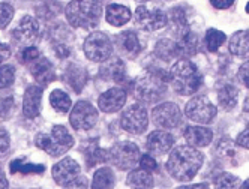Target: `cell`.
<instances>
[{"mask_svg": "<svg viewBox=\"0 0 249 189\" xmlns=\"http://www.w3.org/2000/svg\"><path fill=\"white\" fill-rule=\"evenodd\" d=\"M9 56H11V48L6 44L0 42V63L5 62L6 59H9Z\"/></svg>", "mask_w": 249, "mask_h": 189, "instance_id": "bcb514c9", "label": "cell"}, {"mask_svg": "<svg viewBox=\"0 0 249 189\" xmlns=\"http://www.w3.org/2000/svg\"><path fill=\"white\" fill-rule=\"evenodd\" d=\"M66 81L75 92H80L87 81V74L81 66L69 65L66 69Z\"/></svg>", "mask_w": 249, "mask_h": 189, "instance_id": "484cf974", "label": "cell"}, {"mask_svg": "<svg viewBox=\"0 0 249 189\" xmlns=\"http://www.w3.org/2000/svg\"><path fill=\"white\" fill-rule=\"evenodd\" d=\"M39 38V23L30 15H24L18 26L12 30V41L21 45V48L30 47Z\"/></svg>", "mask_w": 249, "mask_h": 189, "instance_id": "4fadbf2b", "label": "cell"}, {"mask_svg": "<svg viewBox=\"0 0 249 189\" xmlns=\"http://www.w3.org/2000/svg\"><path fill=\"white\" fill-rule=\"evenodd\" d=\"M102 11L99 0H71L65 8V15L72 27L93 29L102 18Z\"/></svg>", "mask_w": 249, "mask_h": 189, "instance_id": "7a4b0ae2", "label": "cell"}, {"mask_svg": "<svg viewBox=\"0 0 249 189\" xmlns=\"http://www.w3.org/2000/svg\"><path fill=\"white\" fill-rule=\"evenodd\" d=\"M69 122L74 129L89 131L98 122V111L89 101H78L71 111Z\"/></svg>", "mask_w": 249, "mask_h": 189, "instance_id": "30bf717a", "label": "cell"}, {"mask_svg": "<svg viewBox=\"0 0 249 189\" xmlns=\"http://www.w3.org/2000/svg\"><path fill=\"white\" fill-rule=\"evenodd\" d=\"M240 189H249V179H248V180H245V183H242V185H240Z\"/></svg>", "mask_w": 249, "mask_h": 189, "instance_id": "f907efd6", "label": "cell"}, {"mask_svg": "<svg viewBox=\"0 0 249 189\" xmlns=\"http://www.w3.org/2000/svg\"><path fill=\"white\" fill-rule=\"evenodd\" d=\"M203 161L204 156L197 147L179 146L171 152L167 161V170L176 180L189 182L200 171Z\"/></svg>", "mask_w": 249, "mask_h": 189, "instance_id": "6da1fadb", "label": "cell"}, {"mask_svg": "<svg viewBox=\"0 0 249 189\" xmlns=\"http://www.w3.org/2000/svg\"><path fill=\"white\" fill-rule=\"evenodd\" d=\"M170 81L173 84V90L179 95L188 96L197 93L203 83V77L198 68L192 62L182 59L176 62L170 69Z\"/></svg>", "mask_w": 249, "mask_h": 189, "instance_id": "3957f363", "label": "cell"}, {"mask_svg": "<svg viewBox=\"0 0 249 189\" xmlns=\"http://www.w3.org/2000/svg\"><path fill=\"white\" fill-rule=\"evenodd\" d=\"M167 81L164 77L155 72H147L135 83V98L143 104H155L164 96Z\"/></svg>", "mask_w": 249, "mask_h": 189, "instance_id": "5b68a950", "label": "cell"}, {"mask_svg": "<svg viewBox=\"0 0 249 189\" xmlns=\"http://www.w3.org/2000/svg\"><path fill=\"white\" fill-rule=\"evenodd\" d=\"M246 12L249 14V2H248V5H246Z\"/></svg>", "mask_w": 249, "mask_h": 189, "instance_id": "f5cc1de1", "label": "cell"}, {"mask_svg": "<svg viewBox=\"0 0 249 189\" xmlns=\"http://www.w3.org/2000/svg\"><path fill=\"white\" fill-rule=\"evenodd\" d=\"M237 98H239V90L236 86L233 84H222L219 90H218V101L219 105L225 110L230 111L233 110L237 104Z\"/></svg>", "mask_w": 249, "mask_h": 189, "instance_id": "cb8c5ba5", "label": "cell"}, {"mask_svg": "<svg viewBox=\"0 0 249 189\" xmlns=\"http://www.w3.org/2000/svg\"><path fill=\"white\" fill-rule=\"evenodd\" d=\"M35 144L47 152L50 156H62L74 146V138L65 126L56 125L53 126L51 134H38L35 138Z\"/></svg>", "mask_w": 249, "mask_h": 189, "instance_id": "277c9868", "label": "cell"}, {"mask_svg": "<svg viewBox=\"0 0 249 189\" xmlns=\"http://www.w3.org/2000/svg\"><path fill=\"white\" fill-rule=\"evenodd\" d=\"M183 137L192 147H206L213 140V132L204 126H186Z\"/></svg>", "mask_w": 249, "mask_h": 189, "instance_id": "ffe728a7", "label": "cell"}, {"mask_svg": "<svg viewBox=\"0 0 249 189\" xmlns=\"http://www.w3.org/2000/svg\"><path fill=\"white\" fill-rule=\"evenodd\" d=\"M63 9V6L59 2H51V0H47L41 6L36 8V15L39 17L41 20H51L54 18L57 14H60Z\"/></svg>", "mask_w": 249, "mask_h": 189, "instance_id": "4dcf8cb0", "label": "cell"}, {"mask_svg": "<svg viewBox=\"0 0 249 189\" xmlns=\"http://www.w3.org/2000/svg\"><path fill=\"white\" fill-rule=\"evenodd\" d=\"M177 189H210L207 183H198V185H188V186H180Z\"/></svg>", "mask_w": 249, "mask_h": 189, "instance_id": "7dc6e473", "label": "cell"}, {"mask_svg": "<svg viewBox=\"0 0 249 189\" xmlns=\"http://www.w3.org/2000/svg\"><path fill=\"white\" fill-rule=\"evenodd\" d=\"M41 102H42V89L39 86H30L27 87L23 99V113L27 119L38 117L41 113Z\"/></svg>", "mask_w": 249, "mask_h": 189, "instance_id": "ac0fdd59", "label": "cell"}, {"mask_svg": "<svg viewBox=\"0 0 249 189\" xmlns=\"http://www.w3.org/2000/svg\"><path fill=\"white\" fill-rule=\"evenodd\" d=\"M131 189H152L153 188V177L146 170H135L128 176L126 180Z\"/></svg>", "mask_w": 249, "mask_h": 189, "instance_id": "d4e9b609", "label": "cell"}, {"mask_svg": "<svg viewBox=\"0 0 249 189\" xmlns=\"http://www.w3.org/2000/svg\"><path fill=\"white\" fill-rule=\"evenodd\" d=\"M114 188V173L108 167L99 168L92 182V189H113Z\"/></svg>", "mask_w": 249, "mask_h": 189, "instance_id": "4316f807", "label": "cell"}, {"mask_svg": "<svg viewBox=\"0 0 249 189\" xmlns=\"http://www.w3.org/2000/svg\"><path fill=\"white\" fill-rule=\"evenodd\" d=\"M140 165H141V168H143V170L149 171V173H152V171H156L158 170L156 161L150 156L149 153L147 155H143V156L140 158Z\"/></svg>", "mask_w": 249, "mask_h": 189, "instance_id": "f35d334b", "label": "cell"}, {"mask_svg": "<svg viewBox=\"0 0 249 189\" xmlns=\"http://www.w3.org/2000/svg\"><path fill=\"white\" fill-rule=\"evenodd\" d=\"M108 159H110V152L99 149V147L89 150L87 155H86V164L89 167H95V165H98L101 162H107Z\"/></svg>", "mask_w": 249, "mask_h": 189, "instance_id": "836d02e7", "label": "cell"}, {"mask_svg": "<svg viewBox=\"0 0 249 189\" xmlns=\"http://www.w3.org/2000/svg\"><path fill=\"white\" fill-rule=\"evenodd\" d=\"M114 44L117 47V50L123 56H126L129 59H134L140 54L141 51V44L140 39L137 36V33L132 30H126L122 32L114 38Z\"/></svg>", "mask_w": 249, "mask_h": 189, "instance_id": "2e32d148", "label": "cell"}, {"mask_svg": "<svg viewBox=\"0 0 249 189\" xmlns=\"http://www.w3.org/2000/svg\"><path fill=\"white\" fill-rule=\"evenodd\" d=\"M84 54L92 62H105L113 54V41L104 32H93L84 41Z\"/></svg>", "mask_w": 249, "mask_h": 189, "instance_id": "8992f818", "label": "cell"}, {"mask_svg": "<svg viewBox=\"0 0 249 189\" xmlns=\"http://www.w3.org/2000/svg\"><path fill=\"white\" fill-rule=\"evenodd\" d=\"M152 119H153V123L158 128L173 129L180 125L182 111L176 104H173V102H164V104L153 108Z\"/></svg>", "mask_w": 249, "mask_h": 189, "instance_id": "8fae6325", "label": "cell"}, {"mask_svg": "<svg viewBox=\"0 0 249 189\" xmlns=\"http://www.w3.org/2000/svg\"><path fill=\"white\" fill-rule=\"evenodd\" d=\"M243 111H246V113H249V96L245 99V102H243Z\"/></svg>", "mask_w": 249, "mask_h": 189, "instance_id": "681fc988", "label": "cell"}, {"mask_svg": "<svg viewBox=\"0 0 249 189\" xmlns=\"http://www.w3.org/2000/svg\"><path fill=\"white\" fill-rule=\"evenodd\" d=\"M135 23L141 30L155 32L167 26L168 15L161 9H147L146 6H138L135 11Z\"/></svg>", "mask_w": 249, "mask_h": 189, "instance_id": "7c38bea8", "label": "cell"}, {"mask_svg": "<svg viewBox=\"0 0 249 189\" xmlns=\"http://www.w3.org/2000/svg\"><path fill=\"white\" fill-rule=\"evenodd\" d=\"M32 75L33 78L36 80L39 84L42 86H47L50 84L53 80L56 78L54 75V68H53V63L45 59V57H39L35 62H32Z\"/></svg>", "mask_w": 249, "mask_h": 189, "instance_id": "44dd1931", "label": "cell"}, {"mask_svg": "<svg viewBox=\"0 0 249 189\" xmlns=\"http://www.w3.org/2000/svg\"><path fill=\"white\" fill-rule=\"evenodd\" d=\"M239 80L245 84V87L249 89V60L245 62L240 68H239V74H237Z\"/></svg>", "mask_w": 249, "mask_h": 189, "instance_id": "7bdbcfd3", "label": "cell"}, {"mask_svg": "<svg viewBox=\"0 0 249 189\" xmlns=\"http://www.w3.org/2000/svg\"><path fill=\"white\" fill-rule=\"evenodd\" d=\"M80 165L75 159L72 158H65L60 162H57L54 167H53V179L54 182L60 186H65L66 183H69L71 180H74L80 176Z\"/></svg>", "mask_w": 249, "mask_h": 189, "instance_id": "5bb4252c", "label": "cell"}, {"mask_svg": "<svg viewBox=\"0 0 249 189\" xmlns=\"http://www.w3.org/2000/svg\"><path fill=\"white\" fill-rule=\"evenodd\" d=\"M174 144V137L165 131H153L149 137H147V150L152 155H165L171 150Z\"/></svg>", "mask_w": 249, "mask_h": 189, "instance_id": "e0dca14e", "label": "cell"}, {"mask_svg": "<svg viewBox=\"0 0 249 189\" xmlns=\"http://www.w3.org/2000/svg\"><path fill=\"white\" fill-rule=\"evenodd\" d=\"M240 185V179L230 173H221L215 179V189H239Z\"/></svg>", "mask_w": 249, "mask_h": 189, "instance_id": "d6a6232c", "label": "cell"}, {"mask_svg": "<svg viewBox=\"0 0 249 189\" xmlns=\"http://www.w3.org/2000/svg\"><path fill=\"white\" fill-rule=\"evenodd\" d=\"M135 2H140V3H146V2H150V0H135Z\"/></svg>", "mask_w": 249, "mask_h": 189, "instance_id": "816d5d0a", "label": "cell"}, {"mask_svg": "<svg viewBox=\"0 0 249 189\" xmlns=\"http://www.w3.org/2000/svg\"><path fill=\"white\" fill-rule=\"evenodd\" d=\"M15 80V68L12 65L0 66V89H6Z\"/></svg>", "mask_w": 249, "mask_h": 189, "instance_id": "e575fe53", "label": "cell"}, {"mask_svg": "<svg viewBox=\"0 0 249 189\" xmlns=\"http://www.w3.org/2000/svg\"><path fill=\"white\" fill-rule=\"evenodd\" d=\"M0 189H9V183L8 179L5 177V174L0 171Z\"/></svg>", "mask_w": 249, "mask_h": 189, "instance_id": "c3c4849f", "label": "cell"}, {"mask_svg": "<svg viewBox=\"0 0 249 189\" xmlns=\"http://www.w3.org/2000/svg\"><path fill=\"white\" fill-rule=\"evenodd\" d=\"M120 125L129 134H138V135L143 134L149 125L147 110L140 104H134L128 107L120 116Z\"/></svg>", "mask_w": 249, "mask_h": 189, "instance_id": "9c48e42d", "label": "cell"}, {"mask_svg": "<svg viewBox=\"0 0 249 189\" xmlns=\"http://www.w3.org/2000/svg\"><path fill=\"white\" fill-rule=\"evenodd\" d=\"M216 152H221L222 156L225 158H233L236 152H234V147H233V143H231L228 138H224V140H219L218 141V146H216ZM219 153V155H221Z\"/></svg>", "mask_w": 249, "mask_h": 189, "instance_id": "74e56055", "label": "cell"}, {"mask_svg": "<svg viewBox=\"0 0 249 189\" xmlns=\"http://www.w3.org/2000/svg\"><path fill=\"white\" fill-rule=\"evenodd\" d=\"M105 18L111 26L114 27H120L123 24H126L131 20V11L129 8L123 6V5H108L105 9Z\"/></svg>", "mask_w": 249, "mask_h": 189, "instance_id": "603a6c76", "label": "cell"}, {"mask_svg": "<svg viewBox=\"0 0 249 189\" xmlns=\"http://www.w3.org/2000/svg\"><path fill=\"white\" fill-rule=\"evenodd\" d=\"M124 102H126V92L120 87H113L99 96L98 105L104 113H116L124 105Z\"/></svg>", "mask_w": 249, "mask_h": 189, "instance_id": "9a60e30c", "label": "cell"}, {"mask_svg": "<svg viewBox=\"0 0 249 189\" xmlns=\"http://www.w3.org/2000/svg\"><path fill=\"white\" fill-rule=\"evenodd\" d=\"M155 53L159 59L162 60H171L173 57H177L180 56L179 53V48H177V44L171 39H161L158 44H156V48H155Z\"/></svg>", "mask_w": 249, "mask_h": 189, "instance_id": "83f0119b", "label": "cell"}, {"mask_svg": "<svg viewBox=\"0 0 249 189\" xmlns=\"http://www.w3.org/2000/svg\"><path fill=\"white\" fill-rule=\"evenodd\" d=\"M14 108V99L11 96L8 98H0V116L8 117Z\"/></svg>", "mask_w": 249, "mask_h": 189, "instance_id": "ab89813d", "label": "cell"}, {"mask_svg": "<svg viewBox=\"0 0 249 189\" xmlns=\"http://www.w3.org/2000/svg\"><path fill=\"white\" fill-rule=\"evenodd\" d=\"M236 143H237L240 147H245V149L249 150V123H248V126L245 128V131L239 134Z\"/></svg>", "mask_w": 249, "mask_h": 189, "instance_id": "ee69618b", "label": "cell"}, {"mask_svg": "<svg viewBox=\"0 0 249 189\" xmlns=\"http://www.w3.org/2000/svg\"><path fill=\"white\" fill-rule=\"evenodd\" d=\"M110 161L119 170H131L140 159V149L132 141H122L114 144L110 150Z\"/></svg>", "mask_w": 249, "mask_h": 189, "instance_id": "ba28073f", "label": "cell"}, {"mask_svg": "<svg viewBox=\"0 0 249 189\" xmlns=\"http://www.w3.org/2000/svg\"><path fill=\"white\" fill-rule=\"evenodd\" d=\"M210 3L216 9H227L234 3V0H210Z\"/></svg>", "mask_w": 249, "mask_h": 189, "instance_id": "f6af8a7d", "label": "cell"}, {"mask_svg": "<svg viewBox=\"0 0 249 189\" xmlns=\"http://www.w3.org/2000/svg\"><path fill=\"white\" fill-rule=\"evenodd\" d=\"M124 72H126V66H124L123 60L119 57L107 59L101 69H99V77L104 78L105 81H114V83H122L124 78Z\"/></svg>", "mask_w": 249, "mask_h": 189, "instance_id": "d6986e66", "label": "cell"}, {"mask_svg": "<svg viewBox=\"0 0 249 189\" xmlns=\"http://www.w3.org/2000/svg\"><path fill=\"white\" fill-rule=\"evenodd\" d=\"M11 140H9V134L5 129H0V158L5 156V153L9 150Z\"/></svg>", "mask_w": 249, "mask_h": 189, "instance_id": "60d3db41", "label": "cell"}, {"mask_svg": "<svg viewBox=\"0 0 249 189\" xmlns=\"http://www.w3.org/2000/svg\"><path fill=\"white\" fill-rule=\"evenodd\" d=\"M230 51L236 57H249V30H239L230 39Z\"/></svg>", "mask_w": 249, "mask_h": 189, "instance_id": "7402d4cb", "label": "cell"}, {"mask_svg": "<svg viewBox=\"0 0 249 189\" xmlns=\"http://www.w3.org/2000/svg\"><path fill=\"white\" fill-rule=\"evenodd\" d=\"M63 189H89V183H87L86 177L78 176L77 179H74V180H71L69 183H66Z\"/></svg>", "mask_w": 249, "mask_h": 189, "instance_id": "b9f144b4", "label": "cell"}, {"mask_svg": "<svg viewBox=\"0 0 249 189\" xmlns=\"http://www.w3.org/2000/svg\"><path fill=\"white\" fill-rule=\"evenodd\" d=\"M14 18V8L9 3H0V29L8 27Z\"/></svg>", "mask_w": 249, "mask_h": 189, "instance_id": "8d00e7d4", "label": "cell"}, {"mask_svg": "<svg viewBox=\"0 0 249 189\" xmlns=\"http://www.w3.org/2000/svg\"><path fill=\"white\" fill-rule=\"evenodd\" d=\"M50 102H51L53 108L59 113H68L71 110V107H72V101H71L69 95H66L60 89H56V90L51 92Z\"/></svg>", "mask_w": 249, "mask_h": 189, "instance_id": "f546056e", "label": "cell"}, {"mask_svg": "<svg viewBox=\"0 0 249 189\" xmlns=\"http://www.w3.org/2000/svg\"><path fill=\"white\" fill-rule=\"evenodd\" d=\"M11 173H23V174H42L45 171V167L42 164H30L24 162L23 159H15L11 162Z\"/></svg>", "mask_w": 249, "mask_h": 189, "instance_id": "f1b7e54d", "label": "cell"}, {"mask_svg": "<svg viewBox=\"0 0 249 189\" xmlns=\"http://www.w3.org/2000/svg\"><path fill=\"white\" fill-rule=\"evenodd\" d=\"M227 36L225 33L218 30V29H209L207 33H206V48L212 53H215V51L219 50V47L225 42Z\"/></svg>", "mask_w": 249, "mask_h": 189, "instance_id": "1f68e13d", "label": "cell"}, {"mask_svg": "<svg viewBox=\"0 0 249 189\" xmlns=\"http://www.w3.org/2000/svg\"><path fill=\"white\" fill-rule=\"evenodd\" d=\"M41 57V51L36 47H26L20 51V62L21 63H32Z\"/></svg>", "mask_w": 249, "mask_h": 189, "instance_id": "d590c367", "label": "cell"}, {"mask_svg": "<svg viewBox=\"0 0 249 189\" xmlns=\"http://www.w3.org/2000/svg\"><path fill=\"white\" fill-rule=\"evenodd\" d=\"M216 107L212 104V101L207 96L197 95L194 96L185 108V114L192 122H197L200 125H207L216 117Z\"/></svg>", "mask_w": 249, "mask_h": 189, "instance_id": "52a82bcc", "label": "cell"}]
</instances>
